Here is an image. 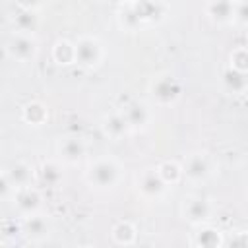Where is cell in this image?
Masks as SVG:
<instances>
[{
  "instance_id": "16",
  "label": "cell",
  "mask_w": 248,
  "mask_h": 248,
  "mask_svg": "<svg viewBox=\"0 0 248 248\" xmlns=\"http://www.w3.org/2000/svg\"><path fill=\"white\" fill-rule=\"evenodd\" d=\"M190 244L198 246V248H219L225 244V238H223V232L219 229L205 223V225H200L198 231L192 234Z\"/></svg>"
},
{
  "instance_id": "9",
  "label": "cell",
  "mask_w": 248,
  "mask_h": 248,
  "mask_svg": "<svg viewBox=\"0 0 248 248\" xmlns=\"http://www.w3.org/2000/svg\"><path fill=\"white\" fill-rule=\"evenodd\" d=\"M12 205L16 209V213L19 217H29V215H35L41 211L43 207V194L39 192V188H35L33 184L31 186H23V188H17L12 196Z\"/></svg>"
},
{
  "instance_id": "7",
  "label": "cell",
  "mask_w": 248,
  "mask_h": 248,
  "mask_svg": "<svg viewBox=\"0 0 248 248\" xmlns=\"http://www.w3.org/2000/svg\"><path fill=\"white\" fill-rule=\"evenodd\" d=\"M6 54L14 62L27 64L33 62L39 54V41L35 35H25V33H12L6 41Z\"/></svg>"
},
{
  "instance_id": "8",
  "label": "cell",
  "mask_w": 248,
  "mask_h": 248,
  "mask_svg": "<svg viewBox=\"0 0 248 248\" xmlns=\"http://www.w3.org/2000/svg\"><path fill=\"white\" fill-rule=\"evenodd\" d=\"M136 186H138V194L147 200V202H157L165 196L167 192V184L165 180L161 178L157 167H147L143 169L140 174H138V180H136Z\"/></svg>"
},
{
  "instance_id": "5",
  "label": "cell",
  "mask_w": 248,
  "mask_h": 248,
  "mask_svg": "<svg viewBox=\"0 0 248 248\" xmlns=\"http://www.w3.org/2000/svg\"><path fill=\"white\" fill-rule=\"evenodd\" d=\"M149 95L155 105H174L182 95V83L172 74H159L149 81Z\"/></svg>"
},
{
  "instance_id": "6",
  "label": "cell",
  "mask_w": 248,
  "mask_h": 248,
  "mask_svg": "<svg viewBox=\"0 0 248 248\" xmlns=\"http://www.w3.org/2000/svg\"><path fill=\"white\" fill-rule=\"evenodd\" d=\"M76 64L83 70H95L105 60L103 43L95 35H81L76 41Z\"/></svg>"
},
{
  "instance_id": "18",
  "label": "cell",
  "mask_w": 248,
  "mask_h": 248,
  "mask_svg": "<svg viewBox=\"0 0 248 248\" xmlns=\"http://www.w3.org/2000/svg\"><path fill=\"white\" fill-rule=\"evenodd\" d=\"M221 83L227 93L231 95H242L248 89V74H242L234 68H225L221 74Z\"/></svg>"
},
{
  "instance_id": "24",
  "label": "cell",
  "mask_w": 248,
  "mask_h": 248,
  "mask_svg": "<svg viewBox=\"0 0 248 248\" xmlns=\"http://www.w3.org/2000/svg\"><path fill=\"white\" fill-rule=\"evenodd\" d=\"M229 66L242 72V74H248V46L232 48L229 54Z\"/></svg>"
},
{
  "instance_id": "17",
  "label": "cell",
  "mask_w": 248,
  "mask_h": 248,
  "mask_svg": "<svg viewBox=\"0 0 248 248\" xmlns=\"http://www.w3.org/2000/svg\"><path fill=\"white\" fill-rule=\"evenodd\" d=\"M39 180L43 186L46 188H58L62 182H64V167H62V161L58 159H48V161H43V165L39 167V172H37Z\"/></svg>"
},
{
  "instance_id": "21",
  "label": "cell",
  "mask_w": 248,
  "mask_h": 248,
  "mask_svg": "<svg viewBox=\"0 0 248 248\" xmlns=\"http://www.w3.org/2000/svg\"><path fill=\"white\" fill-rule=\"evenodd\" d=\"M50 56H52V60H54L58 66L76 64V43H72V41H68V39H58V41L52 45Z\"/></svg>"
},
{
  "instance_id": "3",
  "label": "cell",
  "mask_w": 248,
  "mask_h": 248,
  "mask_svg": "<svg viewBox=\"0 0 248 248\" xmlns=\"http://www.w3.org/2000/svg\"><path fill=\"white\" fill-rule=\"evenodd\" d=\"M180 215L186 223L200 227L205 225L213 219L215 215V205L207 196L202 194H188L180 202Z\"/></svg>"
},
{
  "instance_id": "14",
  "label": "cell",
  "mask_w": 248,
  "mask_h": 248,
  "mask_svg": "<svg viewBox=\"0 0 248 248\" xmlns=\"http://www.w3.org/2000/svg\"><path fill=\"white\" fill-rule=\"evenodd\" d=\"M101 132L105 138H108L112 141H120L128 134H132L130 124H128L126 116L122 114V110H114L110 114H105L101 120Z\"/></svg>"
},
{
  "instance_id": "10",
  "label": "cell",
  "mask_w": 248,
  "mask_h": 248,
  "mask_svg": "<svg viewBox=\"0 0 248 248\" xmlns=\"http://www.w3.org/2000/svg\"><path fill=\"white\" fill-rule=\"evenodd\" d=\"M50 232H52V223L48 215L39 211L35 215L21 217V234L29 242H43L50 236Z\"/></svg>"
},
{
  "instance_id": "23",
  "label": "cell",
  "mask_w": 248,
  "mask_h": 248,
  "mask_svg": "<svg viewBox=\"0 0 248 248\" xmlns=\"http://www.w3.org/2000/svg\"><path fill=\"white\" fill-rule=\"evenodd\" d=\"M157 170L161 174V178L165 180L167 186H176L182 182L184 178V169L178 161H172V159H165L157 165Z\"/></svg>"
},
{
  "instance_id": "15",
  "label": "cell",
  "mask_w": 248,
  "mask_h": 248,
  "mask_svg": "<svg viewBox=\"0 0 248 248\" xmlns=\"http://www.w3.org/2000/svg\"><path fill=\"white\" fill-rule=\"evenodd\" d=\"M2 174L8 176V180L14 184V188H23V186H31L33 178H35V169L33 165L25 163V161H12L10 165L4 167Z\"/></svg>"
},
{
  "instance_id": "27",
  "label": "cell",
  "mask_w": 248,
  "mask_h": 248,
  "mask_svg": "<svg viewBox=\"0 0 248 248\" xmlns=\"http://www.w3.org/2000/svg\"><path fill=\"white\" fill-rule=\"evenodd\" d=\"M229 244H231V246H248V231H238V232L231 238Z\"/></svg>"
},
{
  "instance_id": "12",
  "label": "cell",
  "mask_w": 248,
  "mask_h": 248,
  "mask_svg": "<svg viewBox=\"0 0 248 248\" xmlns=\"http://www.w3.org/2000/svg\"><path fill=\"white\" fill-rule=\"evenodd\" d=\"M87 153V143L79 136H64L56 141V155L66 165H78Z\"/></svg>"
},
{
  "instance_id": "13",
  "label": "cell",
  "mask_w": 248,
  "mask_h": 248,
  "mask_svg": "<svg viewBox=\"0 0 248 248\" xmlns=\"http://www.w3.org/2000/svg\"><path fill=\"white\" fill-rule=\"evenodd\" d=\"M203 14L213 25H219V27L232 25L234 0H205Z\"/></svg>"
},
{
  "instance_id": "19",
  "label": "cell",
  "mask_w": 248,
  "mask_h": 248,
  "mask_svg": "<svg viewBox=\"0 0 248 248\" xmlns=\"http://www.w3.org/2000/svg\"><path fill=\"white\" fill-rule=\"evenodd\" d=\"M48 107L41 101H29L23 108H21V118L25 124L33 126V128H39V126H45L48 122Z\"/></svg>"
},
{
  "instance_id": "20",
  "label": "cell",
  "mask_w": 248,
  "mask_h": 248,
  "mask_svg": "<svg viewBox=\"0 0 248 248\" xmlns=\"http://www.w3.org/2000/svg\"><path fill=\"white\" fill-rule=\"evenodd\" d=\"M12 25H14V33H25V35H35L37 27H39V16L33 10H17V14H14L12 17Z\"/></svg>"
},
{
  "instance_id": "22",
  "label": "cell",
  "mask_w": 248,
  "mask_h": 248,
  "mask_svg": "<svg viewBox=\"0 0 248 248\" xmlns=\"http://www.w3.org/2000/svg\"><path fill=\"white\" fill-rule=\"evenodd\" d=\"M110 236H112V242L118 246H132L138 240V229L130 221H118L114 223Z\"/></svg>"
},
{
  "instance_id": "25",
  "label": "cell",
  "mask_w": 248,
  "mask_h": 248,
  "mask_svg": "<svg viewBox=\"0 0 248 248\" xmlns=\"http://www.w3.org/2000/svg\"><path fill=\"white\" fill-rule=\"evenodd\" d=\"M232 25H236V27H248V0H234Z\"/></svg>"
},
{
  "instance_id": "4",
  "label": "cell",
  "mask_w": 248,
  "mask_h": 248,
  "mask_svg": "<svg viewBox=\"0 0 248 248\" xmlns=\"http://www.w3.org/2000/svg\"><path fill=\"white\" fill-rule=\"evenodd\" d=\"M182 169H184V178L188 182L205 184L215 174V161L205 151H192L190 155H186Z\"/></svg>"
},
{
  "instance_id": "11",
  "label": "cell",
  "mask_w": 248,
  "mask_h": 248,
  "mask_svg": "<svg viewBox=\"0 0 248 248\" xmlns=\"http://www.w3.org/2000/svg\"><path fill=\"white\" fill-rule=\"evenodd\" d=\"M120 110H122V114L126 116L132 134H136V132H145V130L149 128L151 120H153L151 108H149L143 101H138V99L128 101Z\"/></svg>"
},
{
  "instance_id": "28",
  "label": "cell",
  "mask_w": 248,
  "mask_h": 248,
  "mask_svg": "<svg viewBox=\"0 0 248 248\" xmlns=\"http://www.w3.org/2000/svg\"><path fill=\"white\" fill-rule=\"evenodd\" d=\"M103 2H107V4H110V6H124L128 0H103Z\"/></svg>"
},
{
  "instance_id": "2",
  "label": "cell",
  "mask_w": 248,
  "mask_h": 248,
  "mask_svg": "<svg viewBox=\"0 0 248 248\" xmlns=\"http://www.w3.org/2000/svg\"><path fill=\"white\" fill-rule=\"evenodd\" d=\"M122 174H124L122 165L114 157L103 155V157H97L95 161H91L87 165L85 182L97 192H108L120 184Z\"/></svg>"
},
{
  "instance_id": "1",
  "label": "cell",
  "mask_w": 248,
  "mask_h": 248,
  "mask_svg": "<svg viewBox=\"0 0 248 248\" xmlns=\"http://www.w3.org/2000/svg\"><path fill=\"white\" fill-rule=\"evenodd\" d=\"M169 6L163 0H128L118 6L116 23L126 33H138L141 29L159 25L167 17Z\"/></svg>"
},
{
  "instance_id": "26",
  "label": "cell",
  "mask_w": 248,
  "mask_h": 248,
  "mask_svg": "<svg viewBox=\"0 0 248 248\" xmlns=\"http://www.w3.org/2000/svg\"><path fill=\"white\" fill-rule=\"evenodd\" d=\"M46 0H16L17 8L21 10H33V12H39L43 6H45Z\"/></svg>"
}]
</instances>
